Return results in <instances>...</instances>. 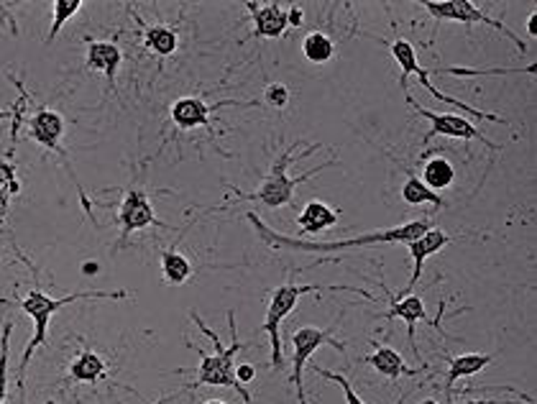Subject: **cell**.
<instances>
[{
  "label": "cell",
  "instance_id": "cell-35",
  "mask_svg": "<svg viewBox=\"0 0 537 404\" xmlns=\"http://www.w3.org/2000/svg\"><path fill=\"white\" fill-rule=\"evenodd\" d=\"M203 404H231V402H228V399H207V402Z\"/></svg>",
  "mask_w": 537,
  "mask_h": 404
},
{
  "label": "cell",
  "instance_id": "cell-28",
  "mask_svg": "<svg viewBox=\"0 0 537 404\" xmlns=\"http://www.w3.org/2000/svg\"><path fill=\"white\" fill-rule=\"evenodd\" d=\"M313 372L320 373V376H325L328 381H335L338 387L343 389V397H346V404H366L356 391H353V387H350V381H348L343 373L338 372H328V369H320V366H313Z\"/></svg>",
  "mask_w": 537,
  "mask_h": 404
},
{
  "label": "cell",
  "instance_id": "cell-13",
  "mask_svg": "<svg viewBox=\"0 0 537 404\" xmlns=\"http://www.w3.org/2000/svg\"><path fill=\"white\" fill-rule=\"evenodd\" d=\"M29 131H32V139L36 141V143H41V146H47V149H51V152H57V154L62 156L64 167L69 171V177L75 179V171L67 164V154H64L62 143H59V139H62L64 133L62 115H59L57 110L49 108L36 110L32 115V121H29ZM75 182H77V179H75Z\"/></svg>",
  "mask_w": 537,
  "mask_h": 404
},
{
  "label": "cell",
  "instance_id": "cell-16",
  "mask_svg": "<svg viewBox=\"0 0 537 404\" xmlns=\"http://www.w3.org/2000/svg\"><path fill=\"white\" fill-rule=\"evenodd\" d=\"M87 44V69H96L103 78L108 79L111 90H115V75H118V67L123 64V51L118 44L113 41H100V39H85Z\"/></svg>",
  "mask_w": 537,
  "mask_h": 404
},
{
  "label": "cell",
  "instance_id": "cell-15",
  "mask_svg": "<svg viewBox=\"0 0 537 404\" xmlns=\"http://www.w3.org/2000/svg\"><path fill=\"white\" fill-rule=\"evenodd\" d=\"M387 297H389V310L384 312V317L387 320H405L407 323V327H410V348L412 354H414V358L423 363V358H420V348H417V343H414V326H417V320H425V323H430V312L425 310V302L420 299L417 295H407V297H395L387 292ZM425 366V363H423Z\"/></svg>",
  "mask_w": 537,
  "mask_h": 404
},
{
  "label": "cell",
  "instance_id": "cell-11",
  "mask_svg": "<svg viewBox=\"0 0 537 404\" xmlns=\"http://www.w3.org/2000/svg\"><path fill=\"white\" fill-rule=\"evenodd\" d=\"M451 241H453V238L445 234V231H441V228H435V225H432L430 231H425L423 235H417L414 241H410V243H407V249H410V256H412V277L410 281H407V287L395 297L412 295V289L417 287V281H420V277H423L425 259L435 256V253H438L441 249H445Z\"/></svg>",
  "mask_w": 537,
  "mask_h": 404
},
{
  "label": "cell",
  "instance_id": "cell-8",
  "mask_svg": "<svg viewBox=\"0 0 537 404\" xmlns=\"http://www.w3.org/2000/svg\"><path fill=\"white\" fill-rule=\"evenodd\" d=\"M320 345H332L338 354H343L346 351V345L341 341H335L332 338V330H323V327L315 326H305L297 327L295 333H292V384H295V391H297V399L300 404H307V394H305V384H302V372H305V366H307V361L313 358Z\"/></svg>",
  "mask_w": 537,
  "mask_h": 404
},
{
  "label": "cell",
  "instance_id": "cell-31",
  "mask_svg": "<svg viewBox=\"0 0 537 404\" xmlns=\"http://www.w3.org/2000/svg\"><path fill=\"white\" fill-rule=\"evenodd\" d=\"M287 18H289V26H302L300 5H292V8L287 11Z\"/></svg>",
  "mask_w": 537,
  "mask_h": 404
},
{
  "label": "cell",
  "instance_id": "cell-9",
  "mask_svg": "<svg viewBox=\"0 0 537 404\" xmlns=\"http://www.w3.org/2000/svg\"><path fill=\"white\" fill-rule=\"evenodd\" d=\"M423 8H425L427 14L432 18H438V21H459V23H484V26H491L494 32H499L505 39H509L517 51L524 54V41H520V36L514 32H509L502 21H496V18L487 16V14H481L478 11V5L471 3V0H425V3H420Z\"/></svg>",
  "mask_w": 537,
  "mask_h": 404
},
{
  "label": "cell",
  "instance_id": "cell-5",
  "mask_svg": "<svg viewBox=\"0 0 537 404\" xmlns=\"http://www.w3.org/2000/svg\"><path fill=\"white\" fill-rule=\"evenodd\" d=\"M353 292V295L369 297L371 295L366 289H356V287H331V284H292L285 281L279 284L271 297H268L267 305V317H264V330H267L268 343H271V366L274 369H282L285 366V356H282V335H279V326L289 312L297 308L302 297L310 295V292Z\"/></svg>",
  "mask_w": 537,
  "mask_h": 404
},
{
  "label": "cell",
  "instance_id": "cell-3",
  "mask_svg": "<svg viewBox=\"0 0 537 404\" xmlns=\"http://www.w3.org/2000/svg\"><path fill=\"white\" fill-rule=\"evenodd\" d=\"M128 292L126 289H85V292H72V295H64V297H49L44 289H39V287H33L29 295L23 297L18 305H21V310L26 312V315H32L33 320V335L29 345H26V351H23V356H21V369H18V387H23V376H26V366H29V361H32L33 351L39 348V345H44L47 343V330L49 323H51V317H54V312H59L64 305H69V302H79V299H126Z\"/></svg>",
  "mask_w": 537,
  "mask_h": 404
},
{
  "label": "cell",
  "instance_id": "cell-1",
  "mask_svg": "<svg viewBox=\"0 0 537 404\" xmlns=\"http://www.w3.org/2000/svg\"><path fill=\"white\" fill-rule=\"evenodd\" d=\"M246 218L251 220L253 228L259 238L274 246V249H292V251H310V253H332V251H346V249H364V246H377V243H410L417 235H423L425 231H430L435 225V218H417L405 223V225H396V228H387V231H374V234L356 235V238H348V241H328V243H320V241H300V238H287L282 234H274L264 220L259 218L256 213H246Z\"/></svg>",
  "mask_w": 537,
  "mask_h": 404
},
{
  "label": "cell",
  "instance_id": "cell-34",
  "mask_svg": "<svg viewBox=\"0 0 537 404\" xmlns=\"http://www.w3.org/2000/svg\"><path fill=\"white\" fill-rule=\"evenodd\" d=\"M174 397H177V394H169V397H161V399H159L157 404H167V402H172Z\"/></svg>",
  "mask_w": 537,
  "mask_h": 404
},
{
  "label": "cell",
  "instance_id": "cell-17",
  "mask_svg": "<svg viewBox=\"0 0 537 404\" xmlns=\"http://www.w3.org/2000/svg\"><path fill=\"white\" fill-rule=\"evenodd\" d=\"M366 363H369L374 372H379L384 379H389V381H396L399 376H414V373H420L425 369V366L410 369V366L405 363V358L399 356L395 348L381 345V343H374V354L366 358Z\"/></svg>",
  "mask_w": 537,
  "mask_h": 404
},
{
  "label": "cell",
  "instance_id": "cell-14",
  "mask_svg": "<svg viewBox=\"0 0 537 404\" xmlns=\"http://www.w3.org/2000/svg\"><path fill=\"white\" fill-rule=\"evenodd\" d=\"M253 21V39H279L289 29V18L282 3H259L249 0L246 3Z\"/></svg>",
  "mask_w": 537,
  "mask_h": 404
},
{
  "label": "cell",
  "instance_id": "cell-23",
  "mask_svg": "<svg viewBox=\"0 0 537 404\" xmlns=\"http://www.w3.org/2000/svg\"><path fill=\"white\" fill-rule=\"evenodd\" d=\"M402 200L407 202V205H432V207H448V200H442L438 192H432V189H427L423 182H420V177H414V174H407V179H405V185H402Z\"/></svg>",
  "mask_w": 537,
  "mask_h": 404
},
{
  "label": "cell",
  "instance_id": "cell-24",
  "mask_svg": "<svg viewBox=\"0 0 537 404\" xmlns=\"http://www.w3.org/2000/svg\"><path fill=\"white\" fill-rule=\"evenodd\" d=\"M302 54H305L307 62L325 64L335 57V44H332V39L328 33L313 32L302 39Z\"/></svg>",
  "mask_w": 537,
  "mask_h": 404
},
{
  "label": "cell",
  "instance_id": "cell-33",
  "mask_svg": "<svg viewBox=\"0 0 537 404\" xmlns=\"http://www.w3.org/2000/svg\"><path fill=\"white\" fill-rule=\"evenodd\" d=\"M420 404H438L435 399H425ZM466 404H517V402H496V399H481V402H466Z\"/></svg>",
  "mask_w": 537,
  "mask_h": 404
},
{
  "label": "cell",
  "instance_id": "cell-2",
  "mask_svg": "<svg viewBox=\"0 0 537 404\" xmlns=\"http://www.w3.org/2000/svg\"><path fill=\"white\" fill-rule=\"evenodd\" d=\"M192 323L203 330V335L205 338H210V343H213V348H215V354L213 356H205L203 351H197L195 345V351L200 354V366H197V379L192 381L190 387L197 389V387H228L236 391L238 397L243 399L246 404H256L253 402L251 391H249V387L246 384H241L236 379V354L243 348V343L238 341V327H236V312L228 310V327H231V335H233V343L225 348L223 345V341L218 338V333L215 330H210V327L205 326V320L197 315V312L192 310L190 312Z\"/></svg>",
  "mask_w": 537,
  "mask_h": 404
},
{
  "label": "cell",
  "instance_id": "cell-25",
  "mask_svg": "<svg viewBox=\"0 0 537 404\" xmlns=\"http://www.w3.org/2000/svg\"><path fill=\"white\" fill-rule=\"evenodd\" d=\"M143 41H146V49H151L159 57H169L179 47V36L169 26H149L143 32Z\"/></svg>",
  "mask_w": 537,
  "mask_h": 404
},
{
  "label": "cell",
  "instance_id": "cell-19",
  "mask_svg": "<svg viewBox=\"0 0 537 404\" xmlns=\"http://www.w3.org/2000/svg\"><path fill=\"white\" fill-rule=\"evenodd\" d=\"M489 363H494V356H491V354H463V356H453L451 361H448L445 391L451 394V391H453V384H456L459 379L476 376L478 372H484Z\"/></svg>",
  "mask_w": 537,
  "mask_h": 404
},
{
  "label": "cell",
  "instance_id": "cell-18",
  "mask_svg": "<svg viewBox=\"0 0 537 404\" xmlns=\"http://www.w3.org/2000/svg\"><path fill=\"white\" fill-rule=\"evenodd\" d=\"M341 218L338 210L328 207L325 202L320 200H310L305 207H302L300 218H297V225H300V235H320L323 231L332 228L335 223Z\"/></svg>",
  "mask_w": 537,
  "mask_h": 404
},
{
  "label": "cell",
  "instance_id": "cell-21",
  "mask_svg": "<svg viewBox=\"0 0 537 404\" xmlns=\"http://www.w3.org/2000/svg\"><path fill=\"white\" fill-rule=\"evenodd\" d=\"M192 264L187 256H182L177 249H169L161 253V280L169 287H179L190 281Z\"/></svg>",
  "mask_w": 537,
  "mask_h": 404
},
{
  "label": "cell",
  "instance_id": "cell-12",
  "mask_svg": "<svg viewBox=\"0 0 537 404\" xmlns=\"http://www.w3.org/2000/svg\"><path fill=\"white\" fill-rule=\"evenodd\" d=\"M225 106H238V108H243V106H249V108H256L259 103H236V100H225V103H215V106H207L205 100H200V97H179L177 103L172 106V121L177 128H182V131H192V128H200V125H205L210 128V113L213 110H221Z\"/></svg>",
  "mask_w": 537,
  "mask_h": 404
},
{
  "label": "cell",
  "instance_id": "cell-27",
  "mask_svg": "<svg viewBox=\"0 0 537 404\" xmlns=\"http://www.w3.org/2000/svg\"><path fill=\"white\" fill-rule=\"evenodd\" d=\"M14 323H5L3 338H0V404H5V391H8V343H11Z\"/></svg>",
  "mask_w": 537,
  "mask_h": 404
},
{
  "label": "cell",
  "instance_id": "cell-10",
  "mask_svg": "<svg viewBox=\"0 0 537 404\" xmlns=\"http://www.w3.org/2000/svg\"><path fill=\"white\" fill-rule=\"evenodd\" d=\"M118 225H121V235L118 241L123 243L128 241V235L133 231H143L149 225H159L154 207L149 202V195L143 192L141 187H131L126 192V197L121 202V213H118Z\"/></svg>",
  "mask_w": 537,
  "mask_h": 404
},
{
  "label": "cell",
  "instance_id": "cell-29",
  "mask_svg": "<svg viewBox=\"0 0 537 404\" xmlns=\"http://www.w3.org/2000/svg\"><path fill=\"white\" fill-rule=\"evenodd\" d=\"M264 103L271 106V108H287V103H289V90H287V85H282V82L268 85L267 90H264Z\"/></svg>",
  "mask_w": 537,
  "mask_h": 404
},
{
  "label": "cell",
  "instance_id": "cell-6",
  "mask_svg": "<svg viewBox=\"0 0 537 404\" xmlns=\"http://www.w3.org/2000/svg\"><path fill=\"white\" fill-rule=\"evenodd\" d=\"M389 51H392V57L396 60V64L402 67V79L417 78L420 82H423V87H427V90H430V95H432L435 100H441V103H445V106H456V108L463 110V113H471V115H474V118H478V121H491V124L509 125V121H506V118H502V115L484 113V110L474 108V106H466V103L456 100V97H448L445 93H441V90H438V87L430 82V72L420 67V62H417V54H414V47H412L407 39H395V41L389 44Z\"/></svg>",
  "mask_w": 537,
  "mask_h": 404
},
{
  "label": "cell",
  "instance_id": "cell-22",
  "mask_svg": "<svg viewBox=\"0 0 537 404\" xmlns=\"http://www.w3.org/2000/svg\"><path fill=\"white\" fill-rule=\"evenodd\" d=\"M69 373H72V379L75 381H87V384H96L100 381L103 376H105V361L97 356L96 351H82L75 361H72V366H69Z\"/></svg>",
  "mask_w": 537,
  "mask_h": 404
},
{
  "label": "cell",
  "instance_id": "cell-30",
  "mask_svg": "<svg viewBox=\"0 0 537 404\" xmlns=\"http://www.w3.org/2000/svg\"><path fill=\"white\" fill-rule=\"evenodd\" d=\"M253 376H256V369H253L251 363H241L236 369V379L241 381V384H249Z\"/></svg>",
  "mask_w": 537,
  "mask_h": 404
},
{
  "label": "cell",
  "instance_id": "cell-26",
  "mask_svg": "<svg viewBox=\"0 0 537 404\" xmlns=\"http://www.w3.org/2000/svg\"><path fill=\"white\" fill-rule=\"evenodd\" d=\"M85 3L82 0H54L51 3V29H49V36H47V44H51L57 36H59V32H62V26L69 21V18L77 14L79 8H82Z\"/></svg>",
  "mask_w": 537,
  "mask_h": 404
},
{
  "label": "cell",
  "instance_id": "cell-32",
  "mask_svg": "<svg viewBox=\"0 0 537 404\" xmlns=\"http://www.w3.org/2000/svg\"><path fill=\"white\" fill-rule=\"evenodd\" d=\"M527 33H530V39H535L537 36V14H530V16H527Z\"/></svg>",
  "mask_w": 537,
  "mask_h": 404
},
{
  "label": "cell",
  "instance_id": "cell-20",
  "mask_svg": "<svg viewBox=\"0 0 537 404\" xmlns=\"http://www.w3.org/2000/svg\"><path fill=\"white\" fill-rule=\"evenodd\" d=\"M420 182L427 189H432V192H441V189H448V187L456 182V170H453V164L445 156H435V159L425 161Z\"/></svg>",
  "mask_w": 537,
  "mask_h": 404
},
{
  "label": "cell",
  "instance_id": "cell-7",
  "mask_svg": "<svg viewBox=\"0 0 537 404\" xmlns=\"http://www.w3.org/2000/svg\"><path fill=\"white\" fill-rule=\"evenodd\" d=\"M405 100L417 115H423L425 121H430V133L425 136V143H430V139H438V136H448V139H463V141H481L487 149L496 152L499 143H494L491 139H487L478 128H476L466 115H459V113H435V110L425 108L420 106L414 97H412L407 90H405Z\"/></svg>",
  "mask_w": 537,
  "mask_h": 404
},
{
  "label": "cell",
  "instance_id": "cell-4",
  "mask_svg": "<svg viewBox=\"0 0 537 404\" xmlns=\"http://www.w3.org/2000/svg\"><path fill=\"white\" fill-rule=\"evenodd\" d=\"M302 139H297L292 146H287V152L274 164H271V170L264 177V185L259 187L256 192H249V195H238L241 200H249V202H261V205H267L271 210H277V207H287V205H292V197H295V189L302 182H307V179H313L317 177L320 171H325L328 167H332L335 161H328V164H320L315 170H310L307 174H300V177H289L287 174V167L289 164H295V161H300V159H307L310 154H315L317 149H320V143H313V146H307V152L300 156H295V149H300Z\"/></svg>",
  "mask_w": 537,
  "mask_h": 404
}]
</instances>
